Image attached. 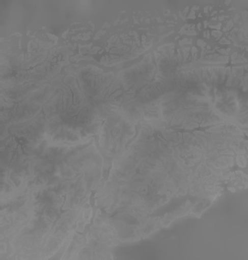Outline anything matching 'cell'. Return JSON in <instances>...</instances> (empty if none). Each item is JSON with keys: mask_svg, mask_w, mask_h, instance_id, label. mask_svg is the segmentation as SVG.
<instances>
[{"mask_svg": "<svg viewBox=\"0 0 248 260\" xmlns=\"http://www.w3.org/2000/svg\"><path fill=\"white\" fill-rule=\"evenodd\" d=\"M94 141H95V145L97 146V148L99 149V151L102 154V159H103V164H102V186L105 184V182L109 179L111 177V171L113 168V161L115 159V156H106V154L104 153V151L102 150V146L100 145L99 143V136H95L94 137Z\"/></svg>", "mask_w": 248, "mask_h": 260, "instance_id": "1", "label": "cell"}]
</instances>
